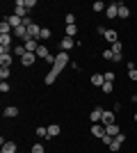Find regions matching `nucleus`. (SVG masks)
Returning <instances> with one entry per match:
<instances>
[{
	"label": "nucleus",
	"instance_id": "nucleus-16",
	"mask_svg": "<svg viewBox=\"0 0 137 153\" xmlns=\"http://www.w3.org/2000/svg\"><path fill=\"white\" fill-rule=\"evenodd\" d=\"M128 16H130V9L124 2H119V19H128Z\"/></svg>",
	"mask_w": 137,
	"mask_h": 153
},
{
	"label": "nucleus",
	"instance_id": "nucleus-24",
	"mask_svg": "<svg viewBox=\"0 0 137 153\" xmlns=\"http://www.w3.org/2000/svg\"><path fill=\"white\" fill-rule=\"evenodd\" d=\"M57 135H59V126H57V123L48 126V137H57Z\"/></svg>",
	"mask_w": 137,
	"mask_h": 153
},
{
	"label": "nucleus",
	"instance_id": "nucleus-2",
	"mask_svg": "<svg viewBox=\"0 0 137 153\" xmlns=\"http://www.w3.org/2000/svg\"><path fill=\"white\" fill-rule=\"evenodd\" d=\"M14 14L19 16V19H27V7H25V0H16V7H14Z\"/></svg>",
	"mask_w": 137,
	"mask_h": 153
},
{
	"label": "nucleus",
	"instance_id": "nucleus-34",
	"mask_svg": "<svg viewBox=\"0 0 137 153\" xmlns=\"http://www.w3.org/2000/svg\"><path fill=\"white\" fill-rule=\"evenodd\" d=\"M112 57H114V53H112V48H110V51H103V59H112Z\"/></svg>",
	"mask_w": 137,
	"mask_h": 153
},
{
	"label": "nucleus",
	"instance_id": "nucleus-28",
	"mask_svg": "<svg viewBox=\"0 0 137 153\" xmlns=\"http://www.w3.org/2000/svg\"><path fill=\"white\" fill-rule=\"evenodd\" d=\"M50 34H53V32L48 30V27H41V34H39V39H44V41H46V39H50Z\"/></svg>",
	"mask_w": 137,
	"mask_h": 153
},
{
	"label": "nucleus",
	"instance_id": "nucleus-7",
	"mask_svg": "<svg viewBox=\"0 0 137 153\" xmlns=\"http://www.w3.org/2000/svg\"><path fill=\"white\" fill-rule=\"evenodd\" d=\"M34 62H37V55H34V53H25V55L21 57V64H23V66H32Z\"/></svg>",
	"mask_w": 137,
	"mask_h": 153
},
{
	"label": "nucleus",
	"instance_id": "nucleus-27",
	"mask_svg": "<svg viewBox=\"0 0 137 153\" xmlns=\"http://www.w3.org/2000/svg\"><path fill=\"white\" fill-rule=\"evenodd\" d=\"M121 146H124V144H121V142H119V140H114V142H112V144H110V151H112V153H117V151H119V149H121Z\"/></svg>",
	"mask_w": 137,
	"mask_h": 153
},
{
	"label": "nucleus",
	"instance_id": "nucleus-21",
	"mask_svg": "<svg viewBox=\"0 0 137 153\" xmlns=\"http://www.w3.org/2000/svg\"><path fill=\"white\" fill-rule=\"evenodd\" d=\"M14 62V57L12 55H0V66H7V69H9V64Z\"/></svg>",
	"mask_w": 137,
	"mask_h": 153
},
{
	"label": "nucleus",
	"instance_id": "nucleus-33",
	"mask_svg": "<svg viewBox=\"0 0 137 153\" xmlns=\"http://www.w3.org/2000/svg\"><path fill=\"white\" fill-rule=\"evenodd\" d=\"M0 91H2V94H7V91H9V82H5V80H2V82H0Z\"/></svg>",
	"mask_w": 137,
	"mask_h": 153
},
{
	"label": "nucleus",
	"instance_id": "nucleus-4",
	"mask_svg": "<svg viewBox=\"0 0 137 153\" xmlns=\"http://www.w3.org/2000/svg\"><path fill=\"white\" fill-rule=\"evenodd\" d=\"M16 39H23V41H27V39H32L30 34H27V27L25 25H19V27H14V32H12Z\"/></svg>",
	"mask_w": 137,
	"mask_h": 153
},
{
	"label": "nucleus",
	"instance_id": "nucleus-19",
	"mask_svg": "<svg viewBox=\"0 0 137 153\" xmlns=\"http://www.w3.org/2000/svg\"><path fill=\"white\" fill-rule=\"evenodd\" d=\"M12 32H14V27L9 25L7 21H2V23H0V34H12Z\"/></svg>",
	"mask_w": 137,
	"mask_h": 153
},
{
	"label": "nucleus",
	"instance_id": "nucleus-43",
	"mask_svg": "<svg viewBox=\"0 0 137 153\" xmlns=\"http://www.w3.org/2000/svg\"><path fill=\"white\" fill-rule=\"evenodd\" d=\"M135 66H137V59H135Z\"/></svg>",
	"mask_w": 137,
	"mask_h": 153
},
{
	"label": "nucleus",
	"instance_id": "nucleus-8",
	"mask_svg": "<svg viewBox=\"0 0 137 153\" xmlns=\"http://www.w3.org/2000/svg\"><path fill=\"white\" fill-rule=\"evenodd\" d=\"M101 123H103V126L114 123V112H112V110H103V119H101Z\"/></svg>",
	"mask_w": 137,
	"mask_h": 153
},
{
	"label": "nucleus",
	"instance_id": "nucleus-13",
	"mask_svg": "<svg viewBox=\"0 0 137 153\" xmlns=\"http://www.w3.org/2000/svg\"><path fill=\"white\" fill-rule=\"evenodd\" d=\"M2 153H19L16 142H5V144H2Z\"/></svg>",
	"mask_w": 137,
	"mask_h": 153
},
{
	"label": "nucleus",
	"instance_id": "nucleus-15",
	"mask_svg": "<svg viewBox=\"0 0 137 153\" xmlns=\"http://www.w3.org/2000/svg\"><path fill=\"white\" fill-rule=\"evenodd\" d=\"M2 117H9V119H12V117H19V108H16V105H9V108H5Z\"/></svg>",
	"mask_w": 137,
	"mask_h": 153
},
{
	"label": "nucleus",
	"instance_id": "nucleus-30",
	"mask_svg": "<svg viewBox=\"0 0 137 153\" xmlns=\"http://www.w3.org/2000/svg\"><path fill=\"white\" fill-rule=\"evenodd\" d=\"M64 21H66V25H76V16H73V14H66Z\"/></svg>",
	"mask_w": 137,
	"mask_h": 153
},
{
	"label": "nucleus",
	"instance_id": "nucleus-40",
	"mask_svg": "<svg viewBox=\"0 0 137 153\" xmlns=\"http://www.w3.org/2000/svg\"><path fill=\"white\" fill-rule=\"evenodd\" d=\"M32 23H34L32 19H23V25H25V27H30V25H32Z\"/></svg>",
	"mask_w": 137,
	"mask_h": 153
},
{
	"label": "nucleus",
	"instance_id": "nucleus-45",
	"mask_svg": "<svg viewBox=\"0 0 137 153\" xmlns=\"http://www.w3.org/2000/svg\"><path fill=\"white\" fill-rule=\"evenodd\" d=\"M30 153H32V151H30Z\"/></svg>",
	"mask_w": 137,
	"mask_h": 153
},
{
	"label": "nucleus",
	"instance_id": "nucleus-44",
	"mask_svg": "<svg viewBox=\"0 0 137 153\" xmlns=\"http://www.w3.org/2000/svg\"><path fill=\"white\" fill-rule=\"evenodd\" d=\"M135 151H137V149H135Z\"/></svg>",
	"mask_w": 137,
	"mask_h": 153
},
{
	"label": "nucleus",
	"instance_id": "nucleus-12",
	"mask_svg": "<svg viewBox=\"0 0 137 153\" xmlns=\"http://www.w3.org/2000/svg\"><path fill=\"white\" fill-rule=\"evenodd\" d=\"M91 85L101 89V87L105 85V76H98V73H94V76H91Z\"/></svg>",
	"mask_w": 137,
	"mask_h": 153
},
{
	"label": "nucleus",
	"instance_id": "nucleus-18",
	"mask_svg": "<svg viewBox=\"0 0 137 153\" xmlns=\"http://www.w3.org/2000/svg\"><path fill=\"white\" fill-rule=\"evenodd\" d=\"M55 80H57V73H55V71H48V73H46V78H44V82L46 85H53V82H55Z\"/></svg>",
	"mask_w": 137,
	"mask_h": 153
},
{
	"label": "nucleus",
	"instance_id": "nucleus-25",
	"mask_svg": "<svg viewBox=\"0 0 137 153\" xmlns=\"http://www.w3.org/2000/svg\"><path fill=\"white\" fill-rule=\"evenodd\" d=\"M112 89H114V82H105L103 87H101V91H103V94H112Z\"/></svg>",
	"mask_w": 137,
	"mask_h": 153
},
{
	"label": "nucleus",
	"instance_id": "nucleus-20",
	"mask_svg": "<svg viewBox=\"0 0 137 153\" xmlns=\"http://www.w3.org/2000/svg\"><path fill=\"white\" fill-rule=\"evenodd\" d=\"M105 39H107L110 44H114V41H119V34L114 30H107V32H105Z\"/></svg>",
	"mask_w": 137,
	"mask_h": 153
},
{
	"label": "nucleus",
	"instance_id": "nucleus-36",
	"mask_svg": "<svg viewBox=\"0 0 137 153\" xmlns=\"http://www.w3.org/2000/svg\"><path fill=\"white\" fill-rule=\"evenodd\" d=\"M32 153H46V151H44V146H41V144H34V146H32Z\"/></svg>",
	"mask_w": 137,
	"mask_h": 153
},
{
	"label": "nucleus",
	"instance_id": "nucleus-38",
	"mask_svg": "<svg viewBox=\"0 0 137 153\" xmlns=\"http://www.w3.org/2000/svg\"><path fill=\"white\" fill-rule=\"evenodd\" d=\"M25 7H27V9H32V7H37V0H25Z\"/></svg>",
	"mask_w": 137,
	"mask_h": 153
},
{
	"label": "nucleus",
	"instance_id": "nucleus-5",
	"mask_svg": "<svg viewBox=\"0 0 137 153\" xmlns=\"http://www.w3.org/2000/svg\"><path fill=\"white\" fill-rule=\"evenodd\" d=\"M89 119H91V123H101V119H103V108H94Z\"/></svg>",
	"mask_w": 137,
	"mask_h": 153
},
{
	"label": "nucleus",
	"instance_id": "nucleus-3",
	"mask_svg": "<svg viewBox=\"0 0 137 153\" xmlns=\"http://www.w3.org/2000/svg\"><path fill=\"white\" fill-rule=\"evenodd\" d=\"M73 46H80V41H76V39H71V37H64L62 39V41H59V48H62V51H71Z\"/></svg>",
	"mask_w": 137,
	"mask_h": 153
},
{
	"label": "nucleus",
	"instance_id": "nucleus-41",
	"mask_svg": "<svg viewBox=\"0 0 137 153\" xmlns=\"http://www.w3.org/2000/svg\"><path fill=\"white\" fill-rule=\"evenodd\" d=\"M96 32H98V34H103V37H105V32H107V30H105L103 25H98V27H96Z\"/></svg>",
	"mask_w": 137,
	"mask_h": 153
},
{
	"label": "nucleus",
	"instance_id": "nucleus-35",
	"mask_svg": "<svg viewBox=\"0 0 137 153\" xmlns=\"http://www.w3.org/2000/svg\"><path fill=\"white\" fill-rule=\"evenodd\" d=\"M105 82H114V73H112V71L105 73Z\"/></svg>",
	"mask_w": 137,
	"mask_h": 153
},
{
	"label": "nucleus",
	"instance_id": "nucleus-17",
	"mask_svg": "<svg viewBox=\"0 0 137 153\" xmlns=\"http://www.w3.org/2000/svg\"><path fill=\"white\" fill-rule=\"evenodd\" d=\"M128 78H130V80H137V66H135V62H128Z\"/></svg>",
	"mask_w": 137,
	"mask_h": 153
},
{
	"label": "nucleus",
	"instance_id": "nucleus-1",
	"mask_svg": "<svg viewBox=\"0 0 137 153\" xmlns=\"http://www.w3.org/2000/svg\"><path fill=\"white\" fill-rule=\"evenodd\" d=\"M69 62H71V59H69V53H66V51H59L57 55H55V64H53V71H55V73L59 76V73H62V69H64Z\"/></svg>",
	"mask_w": 137,
	"mask_h": 153
},
{
	"label": "nucleus",
	"instance_id": "nucleus-39",
	"mask_svg": "<svg viewBox=\"0 0 137 153\" xmlns=\"http://www.w3.org/2000/svg\"><path fill=\"white\" fill-rule=\"evenodd\" d=\"M112 59H114V62H121V59H124V55H121V53H114V57H112Z\"/></svg>",
	"mask_w": 137,
	"mask_h": 153
},
{
	"label": "nucleus",
	"instance_id": "nucleus-26",
	"mask_svg": "<svg viewBox=\"0 0 137 153\" xmlns=\"http://www.w3.org/2000/svg\"><path fill=\"white\" fill-rule=\"evenodd\" d=\"M103 9H107V7H105V2H101V0H96V2H94V12H103Z\"/></svg>",
	"mask_w": 137,
	"mask_h": 153
},
{
	"label": "nucleus",
	"instance_id": "nucleus-29",
	"mask_svg": "<svg viewBox=\"0 0 137 153\" xmlns=\"http://www.w3.org/2000/svg\"><path fill=\"white\" fill-rule=\"evenodd\" d=\"M9 78V69L7 66H0V80H7Z\"/></svg>",
	"mask_w": 137,
	"mask_h": 153
},
{
	"label": "nucleus",
	"instance_id": "nucleus-10",
	"mask_svg": "<svg viewBox=\"0 0 137 153\" xmlns=\"http://www.w3.org/2000/svg\"><path fill=\"white\" fill-rule=\"evenodd\" d=\"M119 133H121V128H119L117 123H110V126H105V135H110V137H117Z\"/></svg>",
	"mask_w": 137,
	"mask_h": 153
},
{
	"label": "nucleus",
	"instance_id": "nucleus-37",
	"mask_svg": "<svg viewBox=\"0 0 137 153\" xmlns=\"http://www.w3.org/2000/svg\"><path fill=\"white\" fill-rule=\"evenodd\" d=\"M112 53H121V44H119V41L112 44Z\"/></svg>",
	"mask_w": 137,
	"mask_h": 153
},
{
	"label": "nucleus",
	"instance_id": "nucleus-32",
	"mask_svg": "<svg viewBox=\"0 0 137 153\" xmlns=\"http://www.w3.org/2000/svg\"><path fill=\"white\" fill-rule=\"evenodd\" d=\"M37 135H39V137H48V128L39 126V128H37Z\"/></svg>",
	"mask_w": 137,
	"mask_h": 153
},
{
	"label": "nucleus",
	"instance_id": "nucleus-14",
	"mask_svg": "<svg viewBox=\"0 0 137 153\" xmlns=\"http://www.w3.org/2000/svg\"><path fill=\"white\" fill-rule=\"evenodd\" d=\"M34 55H37V59H46L48 55H50V53H48V48H46V46L41 44L39 48H37V53H34Z\"/></svg>",
	"mask_w": 137,
	"mask_h": 153
},
{
	"label": "nucleus",
	"instance_id": "nucleus-22",
	"mask_svg": "<svg viewBox=\"0 0 137 153\" xmlns=\"http://www.w3.org/2000/svg\"><path fill=\"white\" fill-rule=\"evenodd\" d=\"M25 44H19V46H14V55H19V57H23L25 55Z\"/></svg>",
	"mask_w": 137,
	"mask_h": 153
},
{
	"label": "nucleus",
	"instance_id": "nucleus-9",
	"mask_svg": "<svg viewBox=\"0 0 137 153\" xmlns=\"http://www.w3.org/2000/svg\"><path fill=\"white\" fill-rule=\"evenodd\" d=\"M105 16H107V19H114V16H119V2H112V5L105 9Z\"/></svg>",
	"mask_w": 137,
	"mask_h": 153
},
{
	"label": "nucleus",
	"instance_id": "nucleus-6",
	"mask_svg": "<svg viewBox=\"0 0 137 153\" xmlns=\"http://www.w3.org/2000/svg\"><path fill=\"white\" fill-rule=\"evenodd\" d=\"M89 133L94 135V137H98V140H101V137H103V135H105V126H103V123H94Z\"/></svg>",
	"mask_w": 137,
	"mask_h": 153
},
{
	"label": "nucleus",
	"instance_id": "nucleus-31",
	"mask_svg": "<svg viewBox=\"0 0 137 153\" xmlns=\"http://www.w3.org/2000/svg\"><path fill=\"white\" fill-rule=\"evenodd\" d=\"M101 142H103L105 146H110L112 142H114V137H110V135H103V137H101Z\"/></svg>",
	"mask_w": 137,
	"mask_h": 153
},
{
	"label": "nucleus",
	"instance_id": "nucleus-23",
	"mask_svg": "<svg viewBox=\"0 0 137 153\" xmlns=\"http://www.w3.org/2000/svg\"><path fill=\"white\" fill-rule=\"evenodd\" d=\"M76 34H78V25H66V37L76 39Z\"/></svg>",
	"mask_w": 137,
	"mask_h": 153
},
{
	"label": "nucleus",
	"instance_id": "nucleus-42",
	"mask_svg": "<svg viewBox=\"0 0 137 153\" xmlns=\"http://www.w3.org/2000/svg\"><path fill=\"white\" fill-rule=\"evenodd\" d=\"M135 101H137V91H135Z\"/></svg>",
	"mask_w": 137,
	"mask_h": 153
},
{
	"label": "nucleus",
	"instance_id": "nucleus-11",
	"mask_svg": "<svg viewBox=\"0 0 137 153\" xmlns=\"http://www.w3.org/2000/svg\"><path fill=\"white\" fill-rule=\"evenodd\" d=\"M5 21H7V23H9L12 27H19V25H23V19H19L16 14H12V16H7Z\"/></svg>",
	"mask_w": 137,
	"mask_h": 153
}]
</instances>
